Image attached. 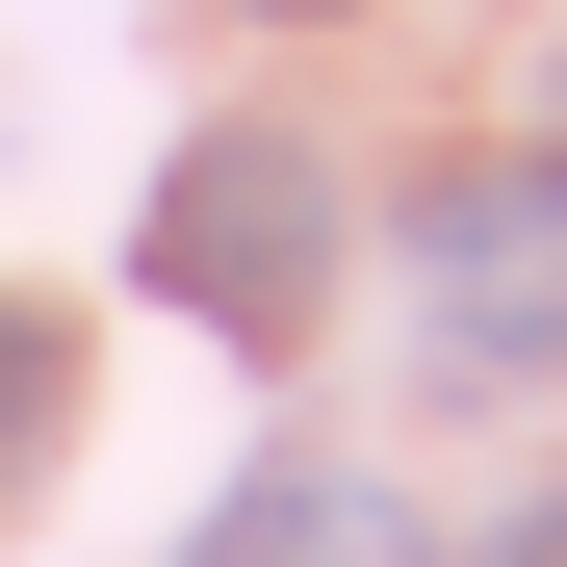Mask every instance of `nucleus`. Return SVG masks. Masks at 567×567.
<instances>
[{
  "label": "nucleus",
  "instance_id": "nucleus-6",
  "mask_svg": "<svg viewBox=\"0 0 567 567\" xmlns=\"http://www.w3.org/2000/svg\"><path fill=\"white\" fill-rule=\"evenodd\" d=\"M258 27H336V0H258Z\"/></svg>",
  "mask_w": 567,
  "mask_h": 567
},
{
  "label": "nucleus",
  "instance_id": "nucleus-5",
  "mask_svg": "<svg viewBox=\"0 0 567 567\" xmlns=\"http://www.w3.org/2000/svg\"><path fill=\"white\" fill-rule=\"evenodd\" d=\"M516 567H567V491H542V516H516Z\"/></svg>",
  "mask_w": 567,
  "mask_h": 567
},
{
  "label": "nucleus",
  "instance_id": "nucleus-4",
  "mask_svg": "<svg viewBox=\"0 0 567 567\" xmlns=\"http://www.w3.org/2000/svg\"><path fill=\"white\" fill-rule=\"evenodd\" d=\"M52 464H78V310H52V284H0V516H27Z\"/></svg>",
  "mask_w": 567,
  "mask_h": 567
},
{
  "label": "nucleus",
  "instance_id": "nucleus-2",
  "mask_svg": "<svg viewBox=\"0 0 567 567\" xmlns=\"http://www.w3.org/2000/svg\"><path fill=\"white\" fill-rule=\"evenodd\" d=\"M388 258H413L439 388H567V155H439Z\"/></svg>",
  "mask_w": 567,
  "mask_h": 567
},
{
  "label": "nucleus",
  "instance_id": "nucleus-3",
  "mask_svg": "<svg viewBox=\"0 0 567 567\" xmlns=\"http://www.w3.org/2000/svg\"><path fill=\"white\" fill-rule=\"evenodd\" d=\"M181 567H439V542H413V491H361V464H310V439H284V464H258V491L181 542Z\"/></svg>",
  "mask_w": 567,
  "mask_h": 567
},
{
  "label": "nucleus",
  "instance_id": "nucleus-1",
  "mask_svg": "<svg viewBox=\"0 0 567 567\" xmlns=\"http://www.w3.org/2000/svg\"><path fill=\"white\" fill-rule=\"evenodd\" d=\"M130 284H155L181 336L284 361V336L336 310V155H310V130H207V155H181L155 207H130Z\"/></svg>",
  "mask_w": 567,
  "mask_h": 567
}]
</instances>
